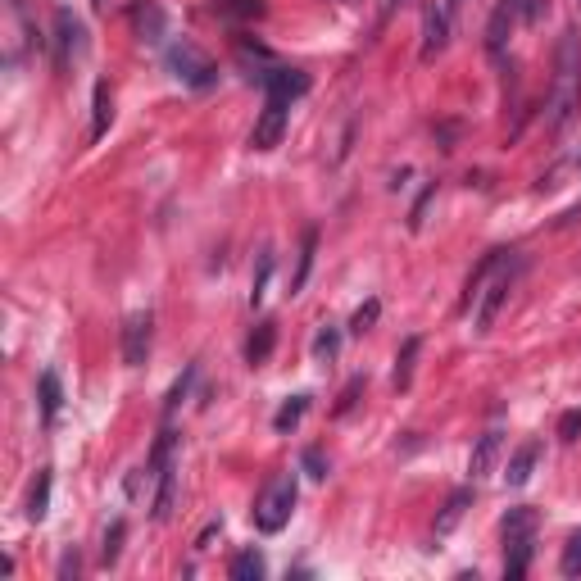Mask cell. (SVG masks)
<instances>
[{"instance_id":"cell-29","label":"cell","mask_w":581,"mask_h":581,"mask_svg":"<svg viewBox=\"0 0 581 581\" xmlns=\"http://www.w3.org/2000/svg\"><path fill=\"white\" fill-rule=\"evenodd\" d=\"M119 550H123V522H114V527L105 532V550H100V559L114 563V559H119Z\"/></svg>"},{"instance_id":"cell-19","label":"cell","mask_w":581,"mask_h":581,"mask_svg":"<svg viewBox=\"0 0 581 581\" xmlns=\"http://www.w3.org/2000/svg\"><path fill=\"white\" fill-rule=\"evenodd\" d=\"M305 409H309V395H291V400H286L282 409H277L273 427H277V432H291V427H296L300 418H305Z\"/></svg>"},{"instance_id":"cell-28","label":"cell","mask_w":581,"mask_h":581,"mask_svg":"<svg viewBox=\"0 0 581 581\" xmlns=\"http://www.w3.org/2000/svg\"><path fill=\"white\" fill-rule=\"evenodd\" d=\"M377 314H382V305H377V300H368V305H364V309H359V314H355V318H350V332H355V336H364V332H368V327H373V323H377Z\"/></svg>"},{"instance_id":"cell-17","label":"cell","mask_w":581,"mask_h":581,"mask_svg":"<svg viewBox=\"0 0 581 581\" xmlns=\"http://www.w3.org/2000/svg\"><path fill=\"white\" fill-rule=\"evenodd\" d=\"M273 341H277V327L273 323H259L255 327V336H250V345H246V359L250 364H268V355H273Z\"/></svg>"},{"instance_id":"cell-25","label":"cell","mask_w":581,"mask_h":581,"mask_svg":"<svg viewBox=\"0 0 581 581\" xmlns=\"http://www.w3.org/2000/svg\"><path fill=\"white\" fill-rule=\"evenodd\" d=\"M559 568H563V577H581V532H572V536H568Z\"/></svg>"},{"instance_id":"cell-18","label":"cell","mask_w":581,"mask_h":581,"mask_svg":"<svg viewBox=\"0 0 581 581\" xmlns=\"http://www.w3.org/2000/svg\"><path fill=\"white\" fill-rule=\"evenodd\" d=\"M96 119H91V141H100L105 137V128H109V119H114V100H109V87L105 82H96Z\"/></svg>"},{"instance_id":"cell-2","label":"cell","mask_w":581,"mask_h":581,"mask_svg":"<svg viewBox=\"0 0 581 581\" xmlns=\"http://www.w3.org/2000/svg\"><path fill=\"white\" fill-rule=\"evenodd\" d=\"M504 550H509V559H504V577L518 581L527 577V563H532V550H536V532H541V513L536 509H509V518H504Z\"/></svg>"},{"instance_id":"cell-30","label":"cell","mask_w":581,"mask_h":581,"mask_svg":"<svg viewBox=\"0 0 581 581\" xmlns=\"http://www.w3.org/2000/svg\"><path fill=\"white\" fill-rule=\"evenodd\" d=\"M577 436H581V409H568L559 418V441H577Z\"/></svg>"},{"instance_id":"cell-31","label":"cell","mask_w":581,"mask_h":581,"mask_svg":"<svg viewBox=\"0 0 581 581\" xmlns=\"http://www.w3.org/2000/svg\"><path fill=\"white\" fill-rule=\"evenodd\" d=\"M300 463H305V473H309V477H318V482H323V477H327L323 450H305V459H300Z\"/></svg>"},{"instance_id":"cell-1","label":"cell","mask_w":581,"mask_h":581,"mask_svg":"<svg viewBox=\"0 0 581 581\" xmlns=\"http://www.w3.org/2000/svg\"><path fill=\"white\" fill-rule=\"evenodd\" d=\"M581 109V37L577 32H563L559 50H554V87H550V105H545V128L563 132Z\"/></svg>"},{"instance_id":"cell-7","label":"cell","mask_w":581,"mask_h":581,"mask_svg":"<svg viewBox=\"0 0 581 581\" xmlns=\"http://www.w3.org/2000/svg\"><path fill=\"white\" fill-rule=\"evenodd\" d=\"M286 109H291V96H282V91H268L264 109H259V123H255V132H250V150H273L277 141H282V132H286Z\"/></svg>"},{"instance_id":"cell-13","label":"cell","mask_w":581,"mask_h":581,"mask_svg":"<svg viewBox=\"0 0 581 581\" xmlns=\"http://www.w3.org/2000/svg\"><path fill=\"white\" fill-rule=\"evenodd\" d=\"M259 82H264L268 91H282V96H291V100L309 91V78H305V73H296V69H268Z\"/></svg>"},{"instance_id":"cell-20","label":"cell","mask_w":581,"mask_h":581,"mask_svg":"<svg viewBox=\"0 0 581 581\" xmlns=\"http://www.w3.org/2000/svg\"><path fill=\"white\" fill-rule=\"evenodd\" d=\"M46 504H50V468H41L37 486H32V500H28V518L41 522V518H46Z\"/></svg>"},{"instance_id":"cell-21","label":"cell","mask_w":581,"mask_h":581,"mask_svg":"<svg viewBox=\"0 0 581 581\" xmlns=\"http://www.w3.org/2000/svg\"><path fill=\"white\" fill-rule=\"evenodd\" d=\"M232 577H237V581H259V577H264V559H259L255 550H241L237 559H232Z\"/></svg>"},{"instance_id":"cell-10","label":"cell","mask_w":581,"mask_h":581,"mask_svg":"<svg viewBox=\"0 0 581 581\" xmlns=\"http://www.w3.org/2000/svg\"><path fill=\"white\" fill-rule=\"evenodd\" d=\"M536 459H541V441H522L518 450L509 454V468H504V482H509V486H527V482H532Z\"/></svg>"},{"instance_id":"cell-33","label":"cell","mask_w":581,"mask_h":581,"mask_svg":"<svg viewBox=\"0 0 581 581\" xmlns=\"http://www.w3.org/2000/svg\"><path fill=\"white\" fill-rule=\"evenodd\" d=\"M395 5H404V0H391V10H395Z\"/></svg>"},{"instance_id":"cell-15","label":"cell","mask_w":581,"mask_h":581,"mask_svg":"<svg viewBox=\"0 0 581 581\" xmlns=\"http://www.w3.org/2000/svg\"><path fill=\"white\" fill-rule=\"evenodd\" d=\"M55 23H60V64H69V55L82 50V23L73 19V10H60Z\"/></svg>"},{"instance_id":"cell-8","label":"cell","mask_w":581,"mask_h":581,"mask_svg":"<svg viewBox=\"0 0 581 581\" xmlns=\"http://www.w3.org/2000/svg\"><path fill=\"white\" fill-rule=\"evenodd\" d=\"M150 327H155V318L141 309V314H132L128 323H123V364L128 368H141L150 355Z\"/></svg>"},{"instance_id":"cell-12","label":"cell","mask_w":581,"mask_h":581,"mask_svg":"<svg viewBox=\"0 0 581 581\" xmlns=\"http://www.w3.org/2000/svg\"><path fill=\"white\" fill-rule=\"evenodd\" d=\"M468 504H473V491L468 486H459V491L445 500V509H441V518H436V536H450L454 527L463 522V513H468Z\"/></svg>"},{"instance_id":"cell-24","label":"cell","mask_w":581,"mask_h":581,"mask_svg":"<svg viewBox=\"0 0 581 581\" xmlns=\"http://www.w3.org/2000/svg\"><path fill=\"white\" fill-rule=\"evenodd\" d=\"M132 23L141 28V37L146 41H159V28H164V14H159V5H146V10L132 14Z\"/></svg>"},{"instance_id":"cell-23","label":"cell","mask_w":581,"mask_h":581,"mask_svg":"<svg viewBox=\"0 0 581 581\" xmlns=\"http://www.w3.org/2000/svg\"><path fill=\"white\" fill-rule=\"evenodd\" d=\"M218 14H223V19H259L264 5H259V0H218Z\"/></svg>"},{"instance_id":"cell-26","label":"cell","mask_w":581,"mask_h":581,"mask_svg":"<svg viewBox=\"0 0 581 581\" xmlns=\"http://www.w3.org/2000/svg\"><path fill=\"white\" fill-rule=\"evenodd\" d=\"M336 350H341V332H336V327H323V332L314 336V359H336Z\"/></svg>"},{"instance_id":"cell-14","label":"cell","mask_w":581,"mask_h":581,"mask_svg":"<svg viewBox=\"0 0 581 581\" xmlns=\"http://www.w3.org/2000/svg\"><path fill=\"white\" fill-rule=\"evenodd\" d=\"M418 350H423V341L418 336H409V341L400 345V355H395V391H409L414 386V359Z\"/></svg>"},{"instance_id":"cell-22","label":"cell","mask_w":581,"mask_h":581,"mask_svg":"<svg viewBox=\"0 0 581 581\" xmlns=\"http://www.w3.org/2000/svg\"><path fill=\"white\" fill-rule=\"evenodd\" d=\"M314 246H318V232H305V246H300V268L291 277V296H296L300 286L309 282V268H314Z\"/></svg>"},{"instance_id":"cell-5","label":"cell","mask_w":581,"mask_h":581,"mask_svg":"<svg viewBox=\"0 0 581 581\" xmlns=\"http://www.w3.org/2000/svg\"><path fill=\"white\" fill-rule=\"evenodd\" d=\"M168 69H173L178 82H187V87H196V91H205L218 82L214 60H209L196 41H173V46H168Z\"/></svg>"},{"instance_id":"cell-6","label":"cell","mask_w":581,"mask_h":581,"mask_svg":"<svg viewBox=\"0 0 581 581\" xmlns=\"http://www.w3.org/2000/svg\"><path fill=\"white\" fill-rule=\"evenodd\" d=\"M541 14H545V0H500L491 23H486V46L500 55L504 41L513 37V28H518V23H536Z\"/></svg>"},{"instance_id":"cell-9","label":"cell","mask_w":581,"mask_h":581,"mask_svg":"<svg viewBox=\"0 0 581 581\" xmlns=\"http://www.w3.org/2000/svg\"><path fill=\"white\" fill-rule=\"evenodd\" d=\"M500 450H504V432H500V427H491V432L477 436L473 454H468V473H473V482L491 477V468H495V459H500Z\"/></svg>"},{"instance_id":"cell-16","label":"cell","mask_w":581,"mask_h":581,"mask_svg":"<svg viewBox=\"0 0 581 581\" xmlns=\"http://www.w3.org/2000/svg\"><path fill=\"white\" fill-rule=\"evenodd\" d=\"M41 418L46 423H55V414H60V404H64V386H60V377L55 373H41Z\"/></svg>"},{"instance_id":"cell-32","label":"cell","mask_w":581,"mask_h":581,"mask_svg":"<svg viewBox=\"0 0 581 581\" xmlns=\"http://www.w3.org/2000/svg\"><path fill=\"white\" fill-rule=\"evenodd\" d=\"M96 10H105V0H96Z\"/></svg>"},{"instance_id":"cell-27","label":"cell","mask_w":581,"mask_h":581,"mask_svg":"<svg viewBox=\"0 0 581 581\" xmlns=\"http://www.w3.org/2000/svg\"><path fill=\"white\" fill-rule=\"evenodd\" d=\"M268 273H273V250H264V255H259V273H255V282H250V305H259V300H264Z\"/></svg>"},{"instance_id":"cell-11","label":"cell","mask_w":581,"mask_h":581,"mask_svg":"<svg viewBox=\"0 0 581 581\" xmlns=\"http://www.w3.org/2000/svg\"><path fill=\"white\" fill-rule=\"evenodd\" d=\"M445 32H450V23H445V10L441 5H427V14H423V60H436L445 50Z\"/></svg>"},{"instance_id":"cell-4","label":"cell","mask_w":581,"mask_h":581,"mask_svg":"<svg viewBox=\"0 0 581 581\" xmlns=\"http://www.w3.org/2000/svg\"><path fill=\"white\" fill-rule=\"evenodd\" d=\"M509 291H513V250L500 259V268H495L491 277H486V286L477 291V318H473V332L477 336H486L495 327V318H500V309H504V300H509Z\"/></svg>"},{"instance_id":"cell-3","label":"cell","mask_w":581,"mask_h":581,"mask_svg":"<svg viewBox=\"0 0 581 581\" xmlns=\"http://www.w3.org/2000/svg\"><path fill=\"white\" fill-rule=\"evenodd\" d=\"M296 495H300V482H296V473H282V477H273V482L259 491V500H255V509H250V518H255V527L264 536H277L291 522V509H296Z\"/></svg>"}]
</instances>
